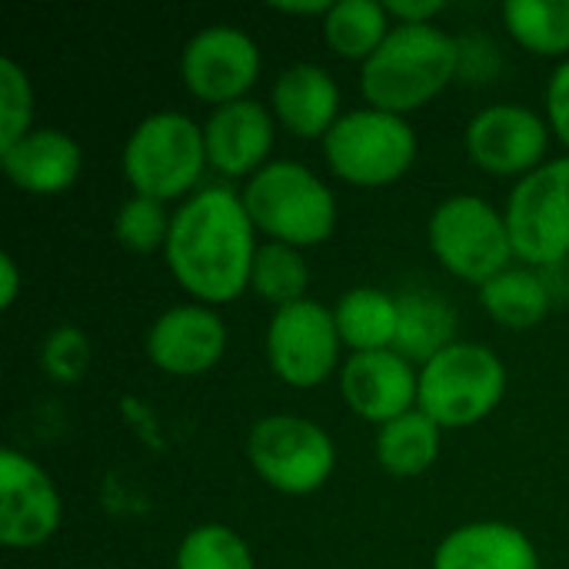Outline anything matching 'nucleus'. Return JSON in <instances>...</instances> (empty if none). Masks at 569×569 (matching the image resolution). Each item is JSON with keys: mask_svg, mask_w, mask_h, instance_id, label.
I'll return each instance as SVG.
<instances>
[{"mask_svg": "<svg viewBox=\"0 0 569 569\" xmlns=\"http://www.w3.org/2000/svg\"><path fill=\"white\" fill-rule=\"evenodd\" d=\"M240 197L267 240L307 250L327 243L337 230L333 190L300 160H270L243 183Z\"/></svg>", "mask_w": 569, "mask_h": 569, "instance_id": "3", "label": "nucleus"}, {"mask_svg": "<svg viewBox=\"0 0 569 569\" xmlns=\"http://www.w3.org/2000/svg\"><path fill=\"white\" fill-rule=\"evenodd\" d=\"M447 10L443 0H387L393 23H433Z\"/></svg>", "mask_w": 569, "mask_h": 569, "instance_id": "32", "label": "nucleus"}, {"mask_svg": "<svg viewBox=\"0 0 569 569\" xmlns=\"http://www.w3.org/2000/svg\"><path fill=\"white\" fill-rule=\"evenodd\" d=\"M123 180L133 193L170 203L193 197L207 163L203 123L180 110H157L143 117L120 153Z\"/></svg>", "mask_w": 569, "mask_h": 569, "instance_id": "4", "label": "nucleus"}, {"mask_svg": "<svg viewBox=\"0 0 569 569\" xmlns=\"http://www.w3.org/2000/svg\"><path fill=\"white\" fill-rule=\"evenodd\" d=\"M400 303V327H397V343L393 350L403 353L413 363L433 360L440 350H447L457 333V310L447 303L440 293L430 290H407L397 297Z\"/></svg>", "mask_w": 569, "mask_h": 569, "instance_id": "22", "label": "nucleus"}, {"mask_svg": "<svg viewBox=\"0 0 569 569\" xmlns=\"http://www.w3.org/2000/svg\"><path fill=\"white\" fill-rule=\"evenodd\" d=\"M277 140V117L267 103L243 97L223 107H213L203 120L207 163L230 177L250 180L270 163V150Z\"/></svg>", "mask_w": 569, "mask_h": 569, "instance_id": "16", "label": "nucleus"}, {"mask_svg": "<svg viewBox=\"0 0 569 569\" xmlns=\"http://www.w3.org/2000/svg\"><path fill=\"white\" fill-rule=\"evenodd\" d=\"M63 520V500L50 473L27 453L0 450V543L37 550L50 543Z\"/></svg>", "mask_w": 569, "mask_h": 569, "instance_id": "13", "label": "nucleus"}, {"mask_svg": "<svg viewBox=\"0 0 569 569\" xmlns=\"http://www.w3.org/2000/svg\"><path fill=\"white\" fill-rule=\"evenodd\" d=\"M0 167L17 190L57 197L77 183L83 170V150L60 127H33L13 147L0 150Z\"/></svg>", "mask_w": 569, "mask_h": 569, "instance_id": "17", "label": "nucleus"}, {"mask_svg": "<svg viewBox=\"0 0 569 569\" xmlns=\"http://www.w3.org/2000/svg\"><path fill=\"white\" fill-rule=\"evenodd\" d=\"M547 123L569 150V57L557 63L547 83Z\"/></svg>", "mask_w": 569, "mask_h": 569, "instance_id": "31", "label": "nucleus"}, {"mask_svg": "<svg viewBox=\"0 0 569 569\" xmlns=\"http://www.w3.org/2000/svg\"><path fill=\"white\" fill-rule=\"evenodd\" d=\"M20 297V263L13 253H0V310H10Z\"/></svg>", "mask_w": 569, "mask_h": 569, "instance_id": "33", "label": "nucleus"}, {"mask_svg": "<svg viewBox=\"0 0 569 569\" xmlns=\"http://www.w3.org/2000/svg\"><path fill=\"white\" fill-rule=\"evenodd\" d=\"M227 353V323L217 307L177 303L147 330V360L167 377H200Z\"/></svg>", "mask_w": 569, "mask_h": 569, "instance_id": "14", "label": "nucleus"}, {"mask_svg": "<svg viewBox=\"0 0 569 569\" xmlns=\"http://www.w3.org/2000/svg\"><path fill=\"white\" fill-rule=\"evenodd\" d=\"M460 73V40L437 23H393L380 50L360 63L367 107L413 113L437 100Z\"/></svg>", "mask_w": 569, "mask_h": 569, "instance_id": "2", "label": "nucleus"}, {"mask_svg": "<svg viewBox=\"0 0 569 569\" xmlns=\"http://www.w3.org/2000/svg\"><path fill=\"white\" fill-rule=\"evenodd\" d=\"M427 243L447 273L477 287L503 273L517 257L503 210L477 193L440 200L427 223Z\"/></svg>", "mask_w": 569, "mask_h": 569, "instance_id": "6", "label": "nucleus"}, {"mask_svg": "<svg viewBox=\"0 0 569 569\" xmlns=\"http://www.w3.org/2000/svg\"><path fill=\"white\" fill-rule=\"evenodd\" d=\"M40 367L57 383H77L90 367V340L77 327H57L40 347Z\"/></svg>", "mask_w": 569, "mask_h": 569, "instance_id": "30", "label": "nucleus"}, {"mask_svg": "<svg viewBox=\"0 0 569 569\" xmlns=\"http://www.w3.org/2000/svg\"><path fill=\"white\" fill-rule=\"evenodd\" d=\"M503 217L523 263L553 267L569 260V153L517 180Z\"/></svg>", "mask_w": 569, "mask_h": 569, "instance_id": "10", "label": "nucleus"}, {"mask_svg": "<svg viewBox=\"0 0 569 569\" xmlns=\"http://www.w3.org/2000/svg\"><path fill=\"white\" fill-rule=\"evenodd\" d=\"M273 10L290 17H323L330 10V0H293V3H273Z\"/></svg>", "mask_w": 569, "mask_h": 569, "instance_id": "34", "label": "nucleus"}, {"mask_svg": "<svg viewBox=\"0 0 569 569\" xmlns=\"http://www.w3.org/2000/svg\"><path fill=\"white\" fill-rule=\"evenodd\" d=\"M440 443H443V427L417 407L377 427L373 453L383 473H390L393 480H413L437 463Z\"/></svg>", "mask_w": 569, "mask_h": 569, "instance_id": "20", "label": "nucleus"}, {"mask_svg": "<svg viewBox=\"0 0 569 569\" xmlns=\"http://www.w3.org/2000/svg\"><path fill=\"white\" fill-rule=\"evenodd\" d=\"M260 70L263 53L257 40L233 23L200 27L180 50L183 87L210 107L243 100L260 80Z\"/></svg>", "mask_w": 569, "mask_h": 569, "instance_id": "11", "label": "nucleus"}, {"mask_svg": "<svg viewBox=\"0 0 569 569\" xmlns=\"http://www.w3.org/2000/svg\"><path fill=\"white\" fill-rule=\"evenodd\" d=\"M177 569H257L250 543L227 523L193 527L173 557Z\"/></svg>", "mask_w": 569, "mask_h": 569, "instance_id": "27", "label": "nucleus"}, {"mask_svg": "<svg viewBox=\"0 0 569 569\" xmlns=\"http://www.w3.org/2000/svg\"><path fill=\"white\" fill-rule=\"evenodd\" d=\"M500 13L523 50L537 57H569V0H507Z\"/></svg>", "mask_w": 569, "mask_h": 569, "instance_id": "25", "label": "nucleus"}, {"mask_svg": "<svg viewBox=\"0 0 569 569\" xmlns=\"http://www.w3.org/2000/svg\"><path fill=\"white\" fill-rule=\"evenodd\" d=\"M550 123L527 103H490L477 110L463 130L473 167L493 177H527L547 163Z\"/></svg>", "mask_w": 569, "mask_h": 569, "instance_id": "12", "label": "nucleus"}, {"mask_svg": "<svg viewBox=\"0 0 569 569\" xmlns=\"http://www.w3.org/2000/svg\"><path fill=\"white\" fill-rule=\"evenodd\" d=\"M170 217H173V213H167L160 200L130 193V197L120 203V210H117L113 233H117L120 247L130 250V253H157V250L167 247Z\"/></svg>", "mask_w": 569, "mask_h": 569, "instance_id": "28", "label": "nucleus"}, {"mask_svg": "<svg viewBox=\"0 0 569 569\" xmlns=\"http://www.w3.org/2000/svg\"><path fill=\"white\" fill-rule=\"evenodd\" d=\"M393 17L380 0H333L323 13V40L343 60L367 63L390 37Z\"/></svg>", "mask_w": 569, "mask_h": 569, "instance_id": "23", "label": "nucleus"}, {"mask_svg": "<svg viewBox=\"0 0 569 569\" xmlns=\"http://www.w3.org/2000/svg\"><path fill=\"white\" fill-rule=\"evenodd\" d=\"M33 87L13 57H0V150L13 147L33 127Z\"/></svg>", "mask_w": 569, "mask_h": 569, "instance_id": "29", "label": "nucleus"}, {"mask_svg": "<svg viewBox=\"0 0 569 569\" xmlns=\"http://www.w3.org/2000/svg\"><path fill=\"white\" fill-rule=\"evenodd\" d=\"M337 377L347 407L373 427L417 410L420 370L397 350L350 353Z\"/></svg>", "mask_w": 569, "mask_h": 569, "instance_id": "15", "label": "nucleus"}, {"mask_svg": "<svg viewBox=\"0 0 569 569\" xmlns=\"http://www.w3.org/2000/svg\"><path fill=\"white\" fill-rule=\"evenodd\" d=\"M330 170L350 187H390L417 160V130L407 117L377 107L347 110L323 137Z\"/></svg>", "mask_w": 569, "mask_h": 569, "instance_id": "7", "label": "nucleus"}, {"mask_svg": "<svg viewBox=\"0 0 569 569\" xmlns=\"http://www.w3.org/2000/svg\"><path fill=\"white\" fill-rule=\"evenodd\" d=\"M263 353L277 380L293 390L327 383L343 367V340L333 310L310 297L273 310L263 333Z\"/></svg>", "mask_w": 569, "mask_h": 569, "instance_id": "9", "label": "nucleus"}, {"mask_svg": "<svg viewBox=\"0 0 569 569\" xmlns=\"http://www.w3.org/2000/svg\"><path fill=\"white\" fill-rule=\"evenodd\" d=\"M480 307L507 330H530L550 313V287L527 267H507L480 287Z\"/></svg>", "mask_w": 569, "mask_h": 569, "instance_id": "24", "label": "nucleus"}, {"mask_svg": "<svg viewBox=\"0 0 569 569\" xmlns=\"http://www.w3.org/2000/svg\"><path fill=\"white\" fill-rule=\"evenodd\" d=\"M333 320L350 353L393 350L397 327H400V303L393 293L380 287H353L337 300Z\"/></svg>", "mask_w": 569, "mask_h": 569, "instance_id": "21", "label": "nucleus"}, {"mask_svg": "<svg viewBox=\"0 0 569 569\" xmlns=\"http://www.w3.org/2000/svg\"><path fill=\"white\" fill-rule=\"evenodd\" d=\"M257 227L233 187H200L187 197L167 233V267L193 303L223 307L250 290Z\"/></svg>", "mask_w": 569, "mask_h": 569, "instance_id": "1", "label": "nucleus"}, {"mask_svg": "<svg viewBox=\"0 0 569 569\" xmlns=\"http://www.w3.org/2000/svg\"><path fill=\"white\" fill-rule=\"evenodd\" d=\"M247 460L270 490L310 497L333 477L337 447L320 423L297 413H270L250 427Z\"/></svg>", "mask_w": 569, "mask_h": 569, "instance_id": "8", "label": "nucleus"}, {"mask_svg": "<svg viewBox=\"0 0 569 569\" xmlns=\"http://www.w3.org/2000/svg\"><path fill=\"white\" fill-rule=\"evenodd\" d=\"M343 93L333 73L320 63L287 67L270 90L273 117L300 140H323L343 117Z\"/></svg>", "mask_w": 569, "mask_h": 569, "instance_id": "18", "label": "nucleus"}, {"mask_svg": "<svg viewBox=\"0 0 569 569\" xmlns=\"http://www.w3.org/2000/svg\"><path fill=\"white\" fill-rule=\"evenodd\" d=\"M507 393L503 360L483 347L457 340L420 367L417 407L443 430H463L487 420Z\"/></svg>", "mask_w": 569, "mask_h": 569, "instance_id": "5", "label": "nucleus"}, {"mask_svg": "<svg viewBox=\"0 0 569 569\" xmlns=\"http://www.w3.org/2000/svg\"><path fill=\"white\" fill-rule=\"evenodd\" d=\"M430 569H540V553L520 527L477 520L437 543Z\"/></svg>", "mask_w": 569, "mask_h": 569, "instance_id": "19", "label": "nucleus"}, {"mask_svg": "<svg viewBox=\"0 0 569 569\" xmlns=\"http://www.w3.org/2000/svg\"><path fill=\"white\" fill-rule=\"evenodd\" d=\"M307 287H310V267L303 260V250L277 243V240H267L257 247L250 290L263 303H273V310L290 307L297 300H307Z\"/></svg>", "mask_w": 569, "mask_h": 569, "instance_id": "26", "label": "nucleus"}]
</instances>
